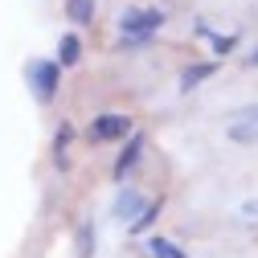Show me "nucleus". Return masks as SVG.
I'll use <instances>...</instances> for the list:
<instances>
[{
    "instance_id": "1",
    "label": "nucleus",
    "mask_w": 258,
    "mask_h": 258,
    "mask_svg": "<svg viewBox=\"0 0 258 258\" xmlns=\"http://www.w3.org/2000/svg\"><path fill=\"white\" fill-rule=\"evenodd\" d=\"M168 17L160 9H127L119 17V45L115 49H140L144 41H152V33L160 25H164Z\"/></svg>"
},
{
    "instance_id": "2",
    "label": "nucleus",
    "mask_w": 258,
    "mask_h": 258,
    "mask_svg": "<svg viewBox=\"0 0 258 258\" xmlns=\"http://www.w3.org/2000/svg\"><path fill=\"white\" fill-rule=\"evenodd\" d=\"M25 74H29V90H33L41 103H49L53 94L61 90V66H57V57H33Z\"/></svg>"
},
{
    "instance_id": "3",
    "label": "nucleus",
    "mask_w": 258,
    "mask_h": 258,
    "mask_svg": "<svg viewBox=\"0 0 258 258\" xmlns=\"http://www.w3.org/2000/svg\"><path fill=\"white\" fill-rule=\"evenodd\" d=\"M86 136H90L94 144H119V140H127V136H136V127H132V119H127V115L103 111V115H94V119H90Z\"/></svg>"
},
{
    "instance_id": "4",
    "label": "nucleus",
    "mask_w": 258,
    "mask_h": 258,
    "mask_svg": "<svg viewBox=\"0 0 258 258\" xmlns=\"http://www.w3.org/2000/svg\"><path fill=\"white\" fill-rule=\"evenodd\" d=\"M144 148H148V136L144 132H136V136H127L123 140V148H119V160H115V180H123L127 172H132L136 164H140V156H144Z\"/></svg>"
},
{
    "instance_id": "5",
    "label": "nucleus",
    "mask_w": 258,
    "mask_h": 258,
    "mask_svg": "<svg viewBox=\"0 0 258 258\" xmlns=\"http://www.w3.org/2000/svg\"><path fill=\"white\" fill-rule=\"evenodd\" d=\"M144 209H148L144 192H136V188H119V197H115V217H119V221H127V225H132Z\"/></svg>"
},
{
    "instance_id": "6",
    "label": "nucleus",
    "mask_w": 258,
    "mask_h": 258,
    "mask_svg": "<svg viewBox=\"0 0 258 258\" xmlns=\"http://www.w3.org/2000/svg\"><path fill=\"white\" fill-rule=\"evenodd\" d=\"M213 74H217V61H188V66L180 70V90H197Z\"/></svg>"
},
{
    "instance_id": "7",
    "label": "nucleus",
    "mask_w": 258,
    "mask_h": 258,
    "mask_svg": "<svg viewBox=\"0 0 258 258\" xmlns=\"http://www.w3.org/2000/svg\"><path fill=\"white\" fill-rule=\"evenodd\" d=\"M82 61V41L78 33H61L57 37V66H78Z\"/></svg>"
},
{
    "instance_id": "8",
    "label": "nucleus",
    "mask_w": 258,
    "mask_h": 258,
    "mask_svg": "<svg viewBox=\"0 0 258 258\" xmlns=\"http://www.w3.org/2000/svg\"><path fill=\"white\" fill-rule=\"evenodd\" d=\"M144 250H148V258H188V254H184L176 242H168V238H156V234L144 242Z\"/></svg>"
},
{
    "instance_id": "9",
    "label": "nucleus",
    "mask_w": 258,
    "mask_h": 258,
    "mask_svg": "<svg viewBox=\"0 0 258 258\" xmlns=\"http://www.w3.org/2000/svg\"><path fill=\"white\" fill-rule=\"evenodd\" d=\"M66 21L70 25H90L94 21V0H66Z\"/></svg>"
},
{
    "instance_id": "10",
    "label": "nucleus",
    "mask_w": 258,
    "mask_h": 258,
    "mask_svg": "<svg viewBox=\"0 0 258 258\" xmlns=\"http://www.w3.org/2000/svg\"><path fill=\"white\" fill-rule=\"evenodd\" d=\"M70 136H74V127H70V123H61V127H57V140H53V164H57V168H66V164H70V160H66Z\"/></svg>"
},
{
    "instance_id": "11",
    "label": "nucleus",
    "mask_w": 258,
    "mask_h": 258,
    "mask_svg": "<svg viewBox=\"0 0 258 258\" xmlns=\"http://www.w3.org/2000/svg\"><path fill=\"white\" fill-rule=\"evenodd\" d=\"M160 209H164V201H152V205H148V209H144V213H140V217H136L132 225H127V230H132V234H144L148 225H152V221L160 217Z\"/></svg>"
},
{
    "instance_id": "12",
    "label": "nucleus",
    "mask_w": 258,
    "mask_h": 258,
    "mask_svg": "<svg viewBox=\"0 0 258 258\" xmlns=\"http://www.w3.org/2000/svg\"><path fill=\"white\" fill-rule=\"evenodd\" d=\"M94 254V221H82L78 225V258H90Z\"/></svg>"
},
{
    "instance_id": "13",
    "label": "nucleus",
    "mask_w": 258,
    "mask_h": 258,
    "mask_svg": "<svg viewBox=\"0 0 258 258\" xmlns=\"http://www.w3.org/2000/svg\"><path fill=\"white\" fill-rule=\"evenodd\" d=\"M209 45H213V53H217V57H225V53H234L238 33H209Z\"/></svg>"
},
{
    "instance_id": "14",
    "label": "nucleus",
    "mask_w": 258,
    "mask_h": 258,
    "mask_svg": "<svg viewBox=\"0 0 258 258\" xmlns=\"http://www.w3.org/2000/svg\"><path fill=\"white\" fill-rule=\"evenodd\" d=\"M230 140H238V144H254V140H258V123H234V127H230Z\"/></svg>"
},
{
    "instance_id": "15",
    "label": "nucleus",
    "mask_w": 258,
    "mask_h": 258,
    "mask_svg": "<svg viewBox=\"0 0 258 258\" xmlns=\"http://www.w3.org/2000/svg\"><path fill=\"white\" fill-rule=\"evenodd\" d=\"M238 119H242V123H258V103L246 107V111H238Z\"/></svg>"
},
{
    "instance_id": "16",
    "label": "nucleus",
    "mask_w": 258,
    "mask_h": 258,
    "mask_svg": "<svg viewBox=\"0 0 258 258\" xmlns=\"http://www.w3.org/2000/svg\"><path fill=\"white\" fill-rule=\"evenodd\" d=\"M250 66H258V49H254V53H246V70H250Z\"/></svg>"
}]
</instances>
